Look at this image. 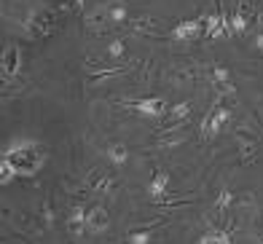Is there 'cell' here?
<instances>
[{
    "mask_svg": "<svg viewBox=\"0 0 263 244\" xmlns=\"http://www.w3.org/2000/svg\"><path fill=\"white\" fill-rule=\"evenodd\" d=\"M3 153L16 161V169H19L22 177H32L46 164V158H49V153H46L41 148V142H35V140H11Z\"/></svg>",
    "mask_w": 263,
    "mask_h": 244,
    "instance_id": "6da1fadb",
    "label": "cell"
},
{
    "mask_svg": "<svg viewBox=\"0 0 263 244\" xmlns=\"http://www.w3.org/2000/svg\"><path fill=\"white\" fill-rule=\"evenodd\" d=\"M231 121V110L229 107H218V102L212 105V110H207L204 121H201V140H212V137H218V134L223 132V126Z\"/></svg>",
    "mask_w": 263,
    "mask_h": 244,
    "instance_id": "7a4b0ae2",
    "label": "cell"
},
{
    "mask_svg": "<svg viewBox=\"0 0 263 244\" xmlns=\"http://www.w3.org/2000/svg\"><path fill=\"white\" fill-rule=\"evenodd\" d=\"M124 107H129V110H135L140 116L145 118H164L166 116V102L161 100V97H148V100H121Z\"/></svg>",
    "mask_w": 263,
    "mask_h": 244,
    "instance_id": "3957f363",
    "label": "cell"
},
{
    "mask_svg": "<svg viewBox=\"0 0 263 244\" xmlns=\"http://www.w3.org/2000/svg\"><path fill=\"white\" fill-rule=\"evenodd\" d=\"M27 27L35 38H46L49 32H54V14H49V11H35L27 19Z\"/></svg>",
    "mask_w": 263,
    "mask_h": 244,
    "instance_id": "277c9868",
    "label": "cell"
},
{
    "mask_svg": "<svg viewBox=\"0 0 263 244\" xmlns=\"http://www.w3.org/2000/svg\"><path fill=\"white\" fill-rule=\"evenodd\" d=\"M22 72V51L19 46H8L3 51V81H11Z\"/></svg>",
    "mask_w": 263,
    "mask_h": 244,
    "instance_id": "5b68a950",
    "label": "cell"
},
{
    "mask_svg": "<svg viewBox=\"0 0 263 244\" xmlns=\"http://www.w3.org/2000/svg\"><path fill=\"white\" fill-rule=\"evenodd\" d=\"M110 226V217H107L105 207H91L86 210V234H102Z\"/></svg>",
    "mask_w": 263,
    "mask_h": 244,
    "instance_id": "8992f818",
    "label": "cell"
},
{
    "mask_svg": "<svg viewBox=\"0 0 263 244\" xmlns=\"http://www.w3.org/2000/svg\"><path fill=\"white\" fill-rule=\"evenodd\" d=\"M201 30H204V19H185L172 30V38L175 41H191V38H196Z\"/></svg>",
    "mask_w": 263,
    "mask_h": 244,
    "instance_id": "52a82bcc",
    "label": "cell"
},
{
    "mask_svg": "<svg viewBox=\"0 0 263 244\" xmlns=\"http://www.w3.org/2000/svg\"><path fill=\"white\" fill-rule=\"evenodd\" d=\"M67 228L73 231L76 239H81L83 234H86V207H83V204H76L73 210H70V215H67Z\"/></svg>",
    "mask_w": 263,
    "mask_h": 244,
    "instance_id": "ba28073f",
    "label": "cell"
},
{
    "mask_svg": "<svg viewBox=\"0 0 263 244\" xmlns=\"http://www.w3.org/2000/svg\"><path fill=\"white\" fill-rule=\"evenodd\" d=\"M83 22H86V27L89 30H94V32H102L107 24H113L110 22V8H105V6H97L91 11V14H86L83 16Z\"/></svg>",
    "mask_w": 263,
    "mask_h": 244,
    "instance_id": "9c48e42d",
    "label": "cell"
},
{
    "mask_svg": "<svg viewBox=\"0 0 263 244\" xmlns=\"http://www.w3.org/2000/svg\"><path fill=\"white\" fill-rule=\"evenodd\" d=\"M236 142H239V151H242V161L245 164H253L255 161V153H258V140L239 129L236 132Z\"/></svg>",
    "mask_w": 263,
    "mask_h": 244,
    "instance_id": "30bf717a",
    "label": "cell"
},
{
    "mask_svg": "<svg viewBox=\"0 0 263 244\" xmlns=\"http://www.w3.org/2000/svg\"><path fill=\"white\" fill-rule=\"evenodd\" d=\"M86 185H89L91 191H97V193H113V188H116V180H113L110 175L100 172V169H94V172H89Z\"/></svg>",
    "mask_w": 263,
    "mask_h": 244,
    "instance_id": "8fae6325",
    "label": "cell"
},
{
    "mask_svg": "<svg viewBox=\"0 0 263 244\" xmlns=\"http://www.w3.org/2000/svg\"><path fill=\"white\" fill-rule=\"evenodd\" d=\"M166 185H170V175H166V172H156V177L148 182V196L153 201H161L166 196Z\"/></svg>",
    "mask_w": 263,
    "mask_h": 244,
    "instance_id": "7c38bea8",
    "label": "cell"
},
{
    "mask_svg": "<svg viewBox=\"0 0 263 244\" xmlns=\"http://www.w3.org/2000/svg\"><path fill=\"white\" fill-rule=\"evenodd\" d=\"M19 175V169H16V161L11 156L3 153V158H0V185H8L11 180H14Z\"/></svg>",
    "mask_w": 263,
    "mask_h": 244,
    "instance_id": "4fadbf2b",
    "label": "cell"
},
{
    "mask_svg": "<svg viewBox=\"0 0 263 244\" xmlns=\"http://www.w3.org/2000/svg\"><path fill=\"white\" fill-rule=\"evenodd\" d=\"M231 234L229 231H220V228H210L207 234L199 236V244H231Z\"/></svg>",
    "mask_w": 263,
    "mask_h": 244,
    "instance_id": "5bb4252c",
    "label": "cell"
},
{
    "mask_svg": "<svg viewBox=\"0 0 263 244\" xmlns=\"http://www.w3.org/2000/svg\"><path fill=\"white\" fill-rule=\"evenodd\" d=\"M204 38H223V27H220V14H207L204 16Z\"/></svg>",
    "mask_w": 263,
    "mask_h": 244,
    "instance_id": "9a60e30c",
    "label": "cell"
},
{
    "mask_svg": "<svg viewBox=\"0 0 263 244\" xmlns=\"http://www.w3.org/2000/svg\"><path fill=\"white\" fill-rule=\"evenodd\" d=\"M107 158H110V164H113V166H124V164L129 161L126 145H124V142H113L110 148H107Z\"/></svg>",
    "mask_w": 263,
    "mask_h": 244,
    "instance_id": "2e32d148",
    "label": "cell"
},
{
    "mask_svg": "<svg viewBox=\"0 0 263 244\" xmlns=\"http://www.w3.org/2000/svg\"><path fill=\"white\" fill-rule=\"evenodd\" d=\"M166 116H170L175 124H183V121L191 116V102H177V105H172L170 110H166Z\"/></svg>",
    "mask_w": 263,
    "mask_h": 244,
    "instance_id": "e0dca14e",
    "label": "cell"
},
{
    "mask_svg": "<svg viewBox=\"0 0 263 244\" xmlns=\"http://www.w3.org/2000/svg\"><path fill=\"white\" fill-rule=\"evenodd\" d=\"M231 27H234V35H245V30H247V16H245V11H242V3L236 6L234 16H231Z\"/></svg>",
    "mask_w": 263,
    "mask_h": 244,
    "instance_id": "ac0fdd59",
    "label": "cell"
},
{
    "mask_svg": "<svg viewBox=\"0 0 263 244\" xmlns=\"http://www.w3.org/2000/svg\"><path fill=\"white\" fill-rule=\"evenodd\" d=\"M234 201H236V199H234V193L223 188V191L218 193V199H215V212H218V215H223V212L229 210V207H231Z\"/></svg>",
    "mask_w": 263,
    "mask_h": 244,
    "instance_id": "d6986e66",
    "label": "cell"
},
{
    "mask_svg": "<svg viewBox=\"0 0 263 244\" xmlns=\"http://www.w3.org/2000/svg\"><path fill=\"white\" fill-rule=\"evenodd\" d=\"M229 81H231L229 67H223V65H215V67H212V83H215V86H220V83H229Z\"/></svg>",
    "mask_w": 263,
    "mask_h": 244,
    "instance_id": "ffe728a7",
    "label": "cell"
},
{
    "mask_svg": "<svg viewBox=\"0 0 263 244\" xmlns=\"http://www.w3.org/2000/svg\"><path fill=\"white\" fill-rule=\"evenodd\" d=\"M151 239H153V236L148 234V231H132V234L126 236V241H129V244H148Z\"/></svg>",
    "mask_w": 263,
    "mask_h": 244,
    "instance_id": "44dd1931",
    "label": "cell"
},
{
    "mask_svg": "<svg viewBox=\"0 0 263 244\" xmlns=\"http://www.w3.org/2000/svg\"><path fill=\"white\" fill-rule=\"evenodd\" d=\"M126 16H129V11H126L124 6H110V22H113V24L126 22Z\"/></svg>",
    "mask_w": 263,
    "mask_h": 244,
    "instance_id": "7402d4cb",
    "label": "cell"
},
{
    "mask_svg": "<svg viewBox=\"0 0 263 244\" xmlns=\"http://www.w3.org/2000/svg\"><path fill=\"white\" fill-rule=\"evenodd\" d=\"M124 51H126V48H124V41H113L110 46H107V54H110L113 59H118V57H124Z\"/></svg>",
    "mask_w": 263,
    "mask_h": 244,
    "instance_id": "603a6c76",
    "label": "cell"
},
{
    "mask_svg": "<svg viewBox=\"0 0 263 244\" xmlns=\"http://www.w3.org/2000/svg\"><path fill=\"white\" fill-rule=\"evenodd\" d=\"M218 91H220L223 97H231V100L236 97V91H234V83H231V81H229V83H220V86H218Z\"/></svg>",
    "mask_w": 263,
    "mask_h": 244,
    "instance_id": "cb8c5ba5",
    "label": "cell"
},
{
    "mask_svg": "<svg viewBox=\"0 0 263 244\" xmlns=\"http://www.w3.org/2000/svg\"><path fill=\"white\" fill-rule=\"evenodd\" d=\"M43 220H46V226L51 228V223H54V212H51V207H49V204L43 207Z\"/></svg>",
    "mask_w": 263,
    "mask_h": 244,
    "instance_id": "d4e9b609",
    "label": "cell"
},
{
    "mask_svg": "<svg viewBox=\"0 0 263 244\" xmlns=\"http://www.w3.org/2000/svg\"><path fill=\"white\" fill-rule=\"evenodd\" d=\"M255 46H258V51H263V32L255 35Z\"/></svg>",
    "mask_w": 263,
    "mask_h": 244,
    "instance_id": "484cf974",
    "label": "cell"
},
{
    "mask_svg": "<svg viewBox=\"0 0 263 244\" xmlns=\"http://www.w3.org/2000/svg\"><path fill=\"white\" fill-rule=\"evenodd\" d=\"M73 6H76L78 11H83V0H73Z\"/></svg>",
    "mask_w": 263,
    "mask_h": 244,
    "instance_id": "4316f807",
    "label": "cell"
},
{
    "mask_svg": "<svg viewBox=\"0 0 263 244\" xmlns=\"http://www.w3.org/2000/svg\"><path fill=\"white\" fill-rule=\"evenodd\" d=\"M258 19H260V24H263V11H260V14H258Z\"/></svg>",
    "mask_w": 263,
    "mask_h": 244,
    "instance_id": "83f0119b",
    "label": "cell"
}]
</instances>
